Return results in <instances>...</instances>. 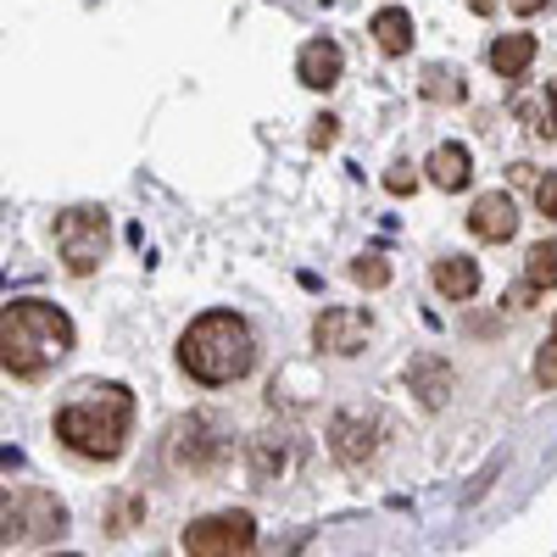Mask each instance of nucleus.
Listing matches in <instances>:
<instances>
[{"label": "nucleus", "instance_id": "nucleus-22", "mask_svg": "<svg viewBox=\"0 0 557 557\" xmlns=\"http://www.w3.org/2000/svg\"><path fill=\"white\" fill-rule=\"evenodd\" d=\"M335 139V117H318V128H312V146H330Z\"/></svg>", "mask_w": 557, "mask_h": 557}, {"label": "nucleus", "instance_id": "nucleus-7", "mask_svg": "<svg viewBox=\"0 0 557 557\" xmlns=\"http://www.w3.org/2000/svg\"><path fill=\"white\" fill-rule=\"evenodd\" d=\"M341 67H346V57H341L335 39H312V45H301V57H296V73H301L307 89H335Z\"/></svg>", "mask_w": 557, "mask_h": 557}, {"label": "nucleus", "instance_id": "nucleus-12", "mask_svg": "<svg viewBox=\"0 0 557 557\" xmlns=\"http://www.w3.org/2000/svg\"><path fill=\"white\" fill-rule=\"evenodd\" d=\"M513 117L535 134V139H552L557 134V89H530V96L513 101Z\"/></svg>", "mask_w": 557, "mask_h": 557}, {"label": "nucleus", "instance_id": "nucleus-15", "mask_svg": "<svg viewBox=\"0 0 557 557\" xmlns=\"http://www.w3.org/2000/svg\"><path fill=\"white\" fill-rule=\"evenodd\" d=\"M407 380H412V391L424 396V407H441L446 401V391H451V368L446 362H435V357H418L412 368H407Z\"/></svg>", "mask_w": 557, "mask_h": 557}, {"label": "nucleus", "instance_id": "nucleus-11", "mask_svg": "<svg viewBox=\"0 0 557 557\" xmlns=\"http://www.w3.org/2000/svg\"><path fill=\"white\" fill-rule=\"evenodd\" d=\"M330 446H335V457L341 462H351V469H357V462H368V457H374V424H362V418H335V435H330Z\"/></svg>", "mask_w": 557, "mask_h": 557}, {"label": "nucleus", "instance_id": "nucleus-10", "mask_svg": "<svg viewBox=\"0 0 557 557\" xmlns=\"http://www.w3.org/2000/svg\"><path fill=\"white\" fill-rule=\"evenodd\" d=\"M430 278H435V290H441L446 301H469V296L480 290V268H474L469 257H441V262L430 268Z\"/></svg>", "mask_w": 557, "mask_h": 557}, {"label": "nucleus", "instance_id": "nucleus-9", "mask_svg": "<svg viewBox=\"0 0 557 557\" xmlns=\"http://www.w3.org/2000/svg\"><path fill=\"white\" fill-rule=\"evenodd\" d=\"M469 178H474L469 146H435L430 151V184H435V190H462Z\"/></svg>", "mask_w": 557, "mask_h": 557}, {"label": "nucleus", "instance_id": "nucleus-23", "mask_svg": "<svg viewBox=\"0 0 557 557\" xmlns=\"http://www.w3.org/2000/svg\"><path fill=\"white\" fill-rule=\"evenodd\" d=\"M507 7H513L519 17H530V12H541V7H546V0H507Z\"/></svg>", "mask_w": 557, "mask_h": 557}, {"label": "nucleus", "instance_id": "nucleus-16", "mask_svg": "<svg viewBox=\"0 0 557 557\" xmlns=\"http://www.w3.org/2000/svg\"><path fill=\"white\" fill-rule=\"evenodd\" d=\"M524 278H530L535 290H552L557 285V240H541V246L524 251Z\"/></svg>", "mask_w": 557, "mask_h": 557}, {"label": "nucleus", "instance_id": "nucleus-14", "mask_svg": "<svg viewBox=\"0 0 557 557\" xmlns=\"http://www.w3.org/2000/svg\"><path fill=\"white\" fill-rule=\"evenodd\" d=\"M530 62H535V34H502V39L491 45V67H496L502 78H519Z\"/></svg>", "mask_w": 557, "mask_h": 557}, {"label": "nucleus", "instance_id": "nucleus-5", "mask_svg": "<svg viewBox=\"0 0 557 557\" xmlns=\"http://www.w3.org/2000/svg\"><path fill=\"white\" fill-rule=\"evenodd\" d=\"M251 546H257L251 513H212L184 530V552L190 557H246Z\"/></svg>", "mask_w": 557, "mask_h": 557}, {"label": "nucleus", "instance_id": "nucleus-6", "mask_svg": "<svg viewBox=\"0 0 557 557\" xmlns=\"http://www.w3.org/2000/svg\"><path fill=\"white\" fill-rule=\"evenodd\" d=\"M368 335H374V323H368V312H357V307H323L318 323H312L318 351H330V357H357L368 346Z\"/></svg>", "mask_w": 557, "mask_h": 557}, {"label": "nucleus", "instance_id": "nucleus-2", "mask_svg": "<svg viewBox=\"0 0 557 557\" xmlns=\"http://www.w3.org/2000/svg\"><path fill=\"white\" fill-rule=\"evenodd\" d=\"M73 351V318L57 301H12L0 312V368L39 380Z\"/></svg>", "mask_w": 557, "mask_h": 557}, {"label": "nucleus", "instance_id": "nucleus-1", "mask_svg": "<svg viewBox=\"0 0 557 557\" xmlns=\"http://www.w3.org/2000/svg\"><path fill=\"white\" fill-rule=\"evenodd\" d=\"M128 424H134V396L123 385H101V380L78 385L57 407L62 446L78 451V457H89V462H112L128 446Z\"/></svg>", "mask_w": 557, "mask_h": 557}, {"label": "nucleus", "instance_id": "nucleus-3", "mask_svg": "<svg viewBox=\"0 0 557 557\" xmlns=\"http://www.w3.org/2000/svg\"><path fill=\"white\" fill-rule=\"evenodd\" d=\"M178 362H184V374L201 380V385H235L257 362V335L240 312H223V307L201 312L178 341Z\"/></svg>", "mask_w": 557, "mask_h": 557}, {"label": "nucleus", "instance_id": "nucleus-24", "mask_svg": "<svg viewBox=\"0 0 557 557\" xmlns=\"http://www.w3.org/2000/svg\"><path fill=\"white\" fill-rule=\"evenodd\" d=\"M469 7H474V12H491V0H469Z\"/></svg>", "mask_w": 557, "mask_h": 557}, {"label": "nucleus", "instance_id": "nucleus-18", "mask_svg": "<svg viewBox=\"0 0 557 557\" xmlns=\"http://www.w3.org/2000/svg\"><path fill=\"white\" fill-rule=\"evenodd\" d=\"M535 385L541 391H557V335L541 346V357H535Z\"/></svg>", "mask_w": 557, "mask_h": 557}, {"label": "nucleus", "instance_id": "nucleus-4", "mask_svg": "<svg viewBox=\"0 0 557 557\" xmlns=\"http://www.w3.org/2000/svg\"><path fill=\"white\" fill-rule=\"evenodd\" d=\"M107 246H112V223H107L101 207H73V212L57 218V251H62L67 273H78V278L96 273Z\"/></svg>", "mask_w": 557, "mask_h": 557}, {"label": "nucleus", "instance_id": "nucleus-21", "mask_svg": "<svg viewBox=\"0 0 557 557\" xmlns=\"http://www.w3.org/2000/svg\"><path fill=\"white\" fill-rule=\"evenodd\" d=\"M385 190L407 196V190H412V173H401V168H396V173H385Z\"/></svg>", "mask_w": 557, "mask_h": 557}, {"label": "nucleus", "instance_id": "nucleus-13", "mask_svg": "<svg viewBox=\"0 0 557 557\" xmlns=\"http://www.w3.org/2000/svg\"><path fill=\"white\" fill-rule=\"evenodd\" d=\"M368 34H374V45H380L385 57H407L412 51V17L401 7H385L374 23H368Z\"/></svg>", "mask_w": 557, "mask_h": 557}, {"label": "nucleus", "instance_id": "nucleus-20", "mask_svg": "<svg viewBox=\"0 0 557 557\" xmlns=\"http://www.w3.org/2000/svg\"><path fill=\"white\" fill-rule=\"evenodd\" d=\"M535 207H541V218H557V173H546L535 184Z\"/></svg>", "mask_w": 557, "mask_h": 557}, {"label": "nucleus", "instance_id": "nucleus-19", "mask_svg": "<svg viewBox=\"0 0 557 557\" xmlns=\"http://www.w3.org/2000/svg\"><path fill=\"white\" fill-rule=\"evenodd\" d=\"M351 278H357V285H368V290H380L385 278H391V268L380 257H362V262H351Z\"/></svg>", "mask_w": 557, "mask_h": 557}, {"label": "nucleus", "instance_id": "nucleus-17", "mask_svg": "<svg viewBox=\"0 0 557 557\" xmlns=\"http://www.w3.org/2000/svg\"><path fill=\"white\" fill-rule=\"evenodd\" d=\"M424 96L430 101H462V78H451L446 67H430L424 73Z\"/></svg>", "mask_w": 557, "mask_h": 557}, {"label": "nucleus", "instance_id": "nucleus-8", "mask_svg": "<svg viewBox=\"0 0 557 557\" xmlns=\"http://www.w3.org/2000/svg\"><path fill=\"white\" fill-rule=\"evenodd\" d=\"M469 228L480 240H513V228H519V212H513V196H502V190H491V196H480L474 201V212H469Z\"/></svg>", "mask_w": 557, "mask_h": 557}]
</instances>
